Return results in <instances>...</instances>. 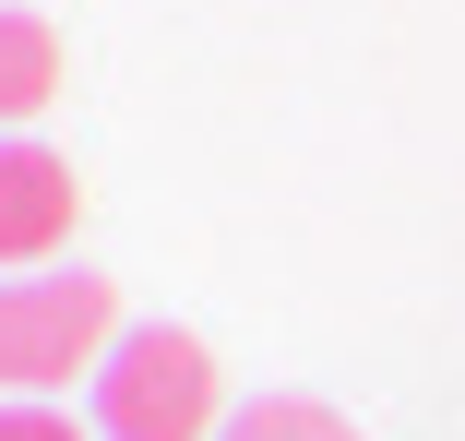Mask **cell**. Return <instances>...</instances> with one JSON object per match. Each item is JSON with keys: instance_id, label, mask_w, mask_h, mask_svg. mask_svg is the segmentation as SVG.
<instances>
[{"instance_id": "cell-6", "label": "cell", "mask_w": 465, "mask_h": 441, "mask_svg": "<svg viewBox=\"0 0 465 441\" xmlns=\"http://www.w3.org/2000/svg\"><path fill=\"white\" fill-rule=\"evenodd\" d=\"M0 441H84L60 406H0Z\"/></svg>"}, {"instance_id": "cell-3", "label": "cell", "mask_w": 465, "mask_h": 441, "mask_svg": "<svg viewBox=\"0 0 465 441\" xmlns=\"http://www.w3.org/2000/svg\"><path fill=\"white\" fill-rule=\"evenodd\" d=\"M84 215V180H72V155L48 143H0V262H48Z\"/></svg>"}, {"instance_id": "cell-5", "label": "cell", "mask_w": 465, "mask_h": 441, "mask_svg": "<svg viewBox=\"0 0 465 441\" xmlns=\"http://www.w3.org/2000/svg\"><path fill=\"white\" fill-rule=\"evenodd\" d=\"M215 441H358L334 406H311V394H262V406H239Z\"/></svg>"}, {"instance_id": "cell-2", "label": "cell", "mask_w": 465, "mask_h": 441, "mask_svg": "<svg viewBox=\"0 0 465 441\" xmlns=\"http://www.w3.org/2000/svg\"><path fill=\"white\" fill-rule=\"evenodd\" d=\"M96 429L108 441H215V358H203V334H179V322H143L108 346V370H96Z\"/></svg>"}, {"instance_id": "cell-4", "label": "cell", "mask_w": 465, "mask_h": 441, "mask_svg": "<svg viewBox=\"0 0 465 441\" xmlns=\"http://www.w3.org/2000/svg\"><path fill=\"white\" fill-rule=\"evenodd\" d=\"M48 96H60V36H48L36 13H0V132L36 120Z\"/></svg>"}, {"instance_id": "cell-1", "label": "cell", "mask_w": 465, "mask_h": 441, "mask_svg": "<svg viewBox=\"0 0 465 441\" xmlns=\"http://www.w3.org/2000/svg\"><path fill=\"white\" fill-rule=\"evenodd\" d=\"M120 346V287L108 275H0V394H48Z\"/></svg>"}]
</instances>
